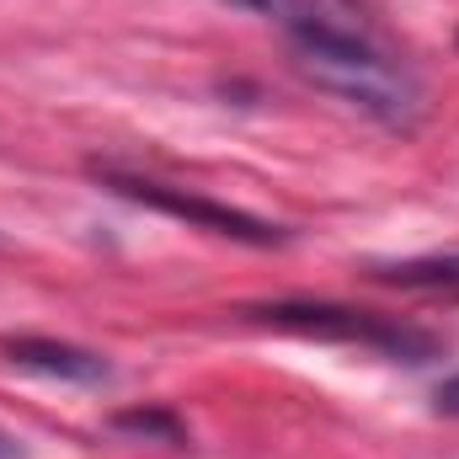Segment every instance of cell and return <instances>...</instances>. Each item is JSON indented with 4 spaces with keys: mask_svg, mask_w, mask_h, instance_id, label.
<instances>
[{
    "mask_svg": "<svg viewBox=\"0 0 459 459\" xmlns=\"http://www.w3.org/2000/svg\"><path fill=\"white\" fill-rule=\"evenodd\" d=\"M102 187H113L117 198L128 204H144L155 214H171V220H187L193 230H209V235H225V240H240V246H283L289 230L262 220V214H246V209H230V204H214L204 193H182L171 182H155V177H134V171H117V166H91Z\"/></svg>",
    "mask_w": 459,
    "mask_h": 459,
    "instance_id": "obj_3",
    "label": "cell"
},
{
    "mask_svg": "<svg viewBox=\"0 0 459 459\" xmlns=\"http://www.w3.org/2000/svg\"><path fill=\"white\" fill-rule=\"evenodd\" d=\"M433 411H438V417H455V422H459V374H449V379L433 390Z\"/></svg>",
    "mask_w": 459,
    "mask_h": 459,
    "instance_id": "obj_8",
    "label": "cell"
},
{
    "mask_svg": "<svg viewBox=\"0 0 459 459\" xmlns=\"http://www.w3.org/2000/svg\"><path fill=\"white\" fill-rule=\"evenodd\" d=\"M379 283L395 289H417V294H459V251H438V256H411V262H379L368 267Z\"/></svg>",
    "mask_w": 459,
    "mask_h": 459,
    "instance_id": "obj_6",
    "label": "cell"
},
{
    "mask_svg": "<svg viewBox=\"0 0 459 459\" xmlns=\"http://www.w3.org/2000/svg\"><path fill=\"white\" fill-rule=\"evenodd\" d=\"M0 459H32L27 438H22V433H11V428H0Z\"/></svg>",
    "mask_w": 459,
    "mask_h": 459,
    "instance_id": "obj_9",
    "label": "cell"
},
{
    "mask_svg": "<svg viewBox=\"0 0 459 459\" xmlns=\"http://www.w3.org/2000/svg\"><path fill=\"white\" fill-rule=\"evenodd\" d=\"M5 363L22 374H43L59 385H113V363L108 352L75 342H54V337H11L5 342Z\"/></svg>",
    "mask_w": 459,
    "mask_h": 459,
    "instance_id": "obj_5",
    "label": "cell"
},
{
    "mask_svg": "<svg viewBox=\"0 0 459 459\" xmlns=\"http://www.w3.org/2000/svg\"><path fill=\"white\" fill-rule=\"evenodd\" d=\"M256 326L273 332H294V337H316V342H347V347H368L379 358H406L422 363L433 352V337L374 316V310H352V305H316V299H273V305H246L240 310Z\"/></svg>",
    "mask_w": 459,
    "mask_h": 459,
    "instance_id": "obj_2",
    "label": "cell"
},
{
    "mask_svg": "<svg viewBox=\"0 0 459 459\" xmlns=\"http://www.w3.org/2000/svg\"><path fill=\"white\" fill-rule=\"evenodd\" d=\"M220 5L273 22L289 43H299V38H374V32H385L379 11L368 0H220Z\"/></svg>",
    "mask_w": 459,
    "mask_h": 459,
    "instance_id": "obj_4",
    "label": "cell"
},
{
    "mask_svg": "<svg viewBox=\"0 0 459 459\" xmlns=\"http://www.w3.org/2000/svg\"><path fill=\"white\" fill-rule=\"evenodd\" d=\"M117 433H139V438H160L171 449H187V428L171 417V411H123L113 422Z\"/></svg>",
    "mask_w": 459,
    "mask_h": 459,
    "instance_id": "obj_7",
    "label": "cell"
},
{
    "mask_svg": "<svg viewBox=\"0 0 459 459\" xmlns=\"http://www.w3.org/2000/svg\"><path fill=\"white\" fill-rule=\"evenodd\" d=\"M294 48V70L337 97L342 108L363 113L368 123L390 128V134H411L428 117V86L411 70V59L390 43V32L374 38H299Z\"/></svg>",
    "mask_w": 459,
    "mask_h": 459,
    "instance_id": "obj_1",
    "label": "cell"
}]
</instances>
